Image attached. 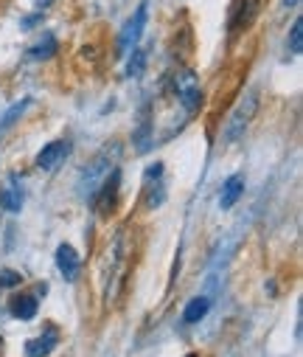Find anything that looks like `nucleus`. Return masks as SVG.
I'll return each mask as SVG.
<instances>
[{
	"mask_svg": "<svg viewBox=\"0 0 303 357\" xmlns=\"http://www.w3.org/2000/svg\"><path fill=\"white\" fill-rule=\"evenodd\" d=\"M258 3L261 0H236V6H233V15H231V29H244L253 23V17L258 15Z\"/></svg>",
	"mask_w": 303,
	"mask_h": 357,
	"instance_id": "nucleus-11",
	"label": "nucleus"
},
{
	"mask_svg": "<svg viewBox=\"0 0 303 357\" xmlns=\"http://www.w3.org/2000/svg\"><path fill=\"white\" fill-rule=\"evenodd\" d=\"M118 181H121V172L113 169L107 181L95 189V203H98V211H101V214L113 211V206H116V200H118V186H121Z\"/></svg>",
	"mask_w": 303,
	"mask_h": 357,
	"instance_id": "nucleus-7",
	"label": "nucleus"
},
{
	"mask_svg": "<svg viewBox=\"0 0 303 357\" xmlns=\"http://www.w3.org/2000/svg\"><path fill=\"white\" fill-rule=\"evenodd\" d=\"M244 195V177L242 174H231L228 181L222 183V192H219V208H233L239 203V197Z\"/></svg>",
	"mask_w": 303,
	"mask_h": 357,
	"instance_id": "nucleus-10",
	"label": "nucleus"
},
{
	"mask_svg": "<svg viewBox=\"0 0 303 357\" xmlns=\"http://www.w3.org/2000/svg\"><path fill=\"white\" fill-rule=\"evenodd\" d=\"M143 192H146V206L157 208L166 200V181H163V163H152L143 174Z\"/></svg>",
	"mask_w": 303,
	"mask_h": 357,
	"instance_id": "nucleus-5",
	"label": "nucleus"
},
{
	"mask_svg": "<svg viewBox=\"0 0 303 357\" xmlns=\"http://www.w3.org/2000/svg\"><path fill=\"white\" fill-rule=\"evenodd\" d=\"M149 132H152V124H149V119H143V124H141L138 132H135V146H138L141 152L149 149Z\"/></svg>",
	"mask_w": 303,
	"mask_h": 357,
	"instance_id": "nucleus-19",
	"label": "nucleus"
},
{
	"mask_svg": "<svg viewBox=\"0 0 303 357\" xmlns=\"http://www.w3.org/2000/svg\"><path fill=\"white\" fill-rule=\"evenodd\" d=\"M256 110H258V91L253 87V91H247V93L242 96V102H239L236 110L231 113V121H228V127H225V144L242 141V135L247 132V127H250Z\"/></svg>",
	"mask_w": 303,
	"mask_h": 357,
	"instance_id": "nucleus-2",
	"label": "nucleus"
},
{
	"mask_svg": "<svg viewBox=\"0 0 303 357\" xmlns=\"http://www.w3.org/2000/svg\"><path fill=\"white\" fill-rule=\"evenodd\" d=\"M208 310H211V298H208V296H196V298H191V301L185 304L182 321H185V324H199L202 318L208 315Z\"/></svg>",
	"mask_w": 303,
	"mask_h": 357,
	"instance_id": "nucleus-13",
	"label": "nucleus"
},
{
	"mask_svg": "<svg viewBox=\"0 0 303 357\" xmlns=\"http://www.w3.org/2000/svg\"><path fill=\"white\" fill-rule=\"evenodd\" d=\"M51 54H56V40L54 37H45V43H37L34 48H29L31 59H48Z\"/></svg>",
	"mask_w": 303,
	"mask_h": 357,
	"instance_id": "nucleus-17",
	"label": "nucleus"
},
{
	"mask_svg": "<svg viewBox=\"0 0 303 357\" xmlns=\"http://www.w3.org/2000/svg\"><path fill=\"white\" fill-rule=\"evenodd\" d=\"M0 206H3V211L9 214H17L23 208V186H20V177H12V181L6 183V189L0 192Z\"/></svg>",
	"mask_w": 303,
	"mask_h": 357,
	"instance_id": "nucleus-12",
	"label": "nucleus"
},
{
	"mask_svg": "<svg viewBox=\"0 0 303 357\" xmlns=\"http://www.w3.org/2000/svg\"><path fill=\"white\" fill-rule=\"evenodd\" d=\"M56 343H59L56 329H45V332H40L37 337H31L26 343V357H48L56 349Z\"/></svg>",
	"mask_w": 303,
	"mask_h": 357,
	"instance_id": "nucleus-9",
	"label": "nucleus"
},
{
	"mask_svg": "<svg viewBox=\"0 0 303 357\" xmlns=\"http://www.w3.org/2000/svg\"><path fill=\"white\" fill-rule=\"evenodd\" d=\"M56 267H59V273H62L65 282H76V279H79V273H81V259H79V253H76L73 245L62 242V245L56 248Z\"/></svg>",
	"mask_w": 303,
	"mask_h": 357,
	"instance_id": "nucleus-6",
	"label": "nucleus"
},
{
	"mask_svg": "<svg viewBox=\"0 0 303 357\" xmlns=\"http://www.w3.org/2000/svg\"><path fill=\"white\" fill-rule=\"evenodd\" d=\"M146 20H149V3L143 0V3L135 9V15L127 20V26L121 29L118 43H116V54H127V51H132L138 45V40H141V34L146 29Z\"/></svg>",
	"mask_w": 303,
	"mask_h": 357,
	"instance_id": "nucleus-4",
	"label": "nucleus"
},
{
	"mask_svg": "<svg viewBox=\"0 0 303 357\" xmlns=\"http://www.w3.org/2000/svg\"><path fill=\"white\" fill-rule=\"evenodd\" d=\"M300 0H283V9H292V6H297Z\"/></svg>",
	"mask_w": 303,
	"mask_h": 357,
	"instance_id": "nucleus-22",
	"label": "nucleus"
},
{
	"mask_svg": "<svg viewBox=\"0 0 303 357\" xmlns=\"http://www.w3.org/2000/svg\"><path fill=\"white\" fill-rule=\"evenodd\" d=\"M185 357H196V354H185Z\"/></svg>",
	"mask_w": 303,
	"mask_h": 357,
	"instance_id": "nucleus-23",
	"label": "nucleus"
},
{
	"mask_svg": "<svg viewBox=\"0 0 303 357\" xmlns=\"http://www.w3.org/2000/svg\"><path fill=\"white\" fill-rule=\"evenodd\" d=\"M118 155H121V146L118 144H107L104 149H98L95 155H93V160L81 169V174H79V195L81 197H93L95 195V189L101 186L110 177V172L116 169V160H118Z\"/></svg>",
	"mask_w": 303,
	"mask_h": 357,
	"instance_id": "nucleus-1",
	"label": "nucleus"
},
{
	"mask_svg": "<svg viewBox=\"0 0 303 357\" xmlns=\"http://www.w3.org/2000/svg\"><path fill=\"white\" fill-rule=\"evenodd\" d=\"M0 346H3V340H0Z\"/></svg>",
	"mask_w": 303,
	"mask_h": 357,
	"instance_id": "nucleus-24",
	"label": "nucleus"
},
{
	"mask_svg": "<svg viewBox=\"0 0 303 357\" xmlns=\"http://www.w3.org/2000/svg\"><path fill=\"white\" fill-rule=\"evenodd\" d=\"M289 48H292V54H300V48H303V20L297 17L295 23H292V31H289Z\"/></svg>",
	"mask_w": 303,
	"mask_h": 357,
	"instance_id": "nucleus-18",
	"label": "nucleus"
},
{
	"mask_svg": "<svg viewBox=\"0 0 303 357\" xmlns=\"http://www.w3.org/2000/svg\"><path fill=\"white\" fill-rule=\"evenodd\" d=\"M143 68H146V51L132 48V56H130V62H127V76H130V79H132V76H141Z\"/></svg>",
	"mask_w": 303,
	"mask_h": 357,
	"instance_id": "nucleus-16",
	"label": "nucleus"
},
{
	"mask_svg": "<svg viewBox=\"0 0 303 357\" xmlns=\"http://www.w3.org/2000/svg\"><path fill=\"white\" fill-rule=\"evenodd\" d=\"M20 284V273L17 271H0V290H9Z\"/></svg>",
	"mask_w": 303,
	"mask_h": 357,
	"instance_id": "nucleus-20",
	"label": "nucleus"
},
{
	"mask_svg": "<svg viewBox=\"0 0 303 357\" xmlns=\"http://www.w3.org/2000/svg\"><path fill=\"white\" fill-rule=\"evenodd\" d=\"M54 3V0H34V6H37V12H42V9H48Z\"/></svg>",
	"mask_w": 303,
	"mask_h": 357,
	"instance_id": "nucleus-21",
	"label": "nucleus"
},
{
	"mask_svg": "<svg viewBox=\"0 0 303 357\" xmlns=\"http://www.w3.org/2000/svg\"><path fill=\"white\" fill-rule=\"evenodd\" d=\"M29 107H31V99H20L17 105H12V107L6 110V116L0 119V135H3V132H6V130H9V127H12V124H15V121L29 110Z\"/></svg>",
	"mask_w": 303,
	"mask_h": 357,
	"instance_id": "nucleus-15",
	"label": "nucleus"
},
{
	"mask_svg": "<svg viewBox=\"0 0 303 357\" xmlns=\"http://www.w3.org/2000/svg\"><path fill=\"white\" fill-rule=\"evenodd\" d=\"M12 315L20 321H31L37 315V296H26V293L15 296L12 298Z\"/></svg>",
	"mask_w": 303,
	"mask_h": 357,
	"instance_id": "nucleus-14",
	"label": "nucleus"
},
{
	"mask_svg": "<svg viewBox=\"0 0 303 357\" xmlns=\"http://www.w3.org/2000/svg\"><path fill=\"white\" fill-rule=\"evenodd\" d=\"M68 152H70V144H68V141H51V144H45V146L40 149V155H37V166L45 169V172H54V169L65 160Z\"/></svg>",
	"mask_w": 303,
	"mask_h": 357,
	"instance_id": "nucleus-8",
	"label": "nucleus"
},
{
	"mask_svg": "<svg viewBox=\"0 0 303 357\" xmlns=\"http://www.w3.org/2000/svg\"><path fill=\"white\" fill-rule=\"evenodd\" d=\"M171 87H174L177 102H180L188 113H196V110H199V105H202V87H199V79L194 76V70L177 68V70H174V79H171Z\"/></svg>",
	"mask_w": 303,
	"mask_h": 357,
	"instance_id": "nucleus-3",
	"label": "nucleus"
}]
</instances>
